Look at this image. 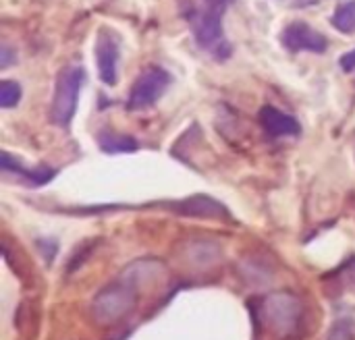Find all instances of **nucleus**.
<instances>
[{
    "label": "nucleus",
    "mask_w": 355,
    "mask_h": 340,
    "mask_svg": "<svg viewBox=\"0 0 355 340\" xmlns=\"http://www.w3.org/2000/svg\"><path fill=\"white\" fill-rule=\"evenodd\" d=\"M135 303H137V283H133V278L114 280L96 295L92 303V312L98 322L112 324L127 318L129 312L135 307Z\"/></svg>",
    "instance_id": "1"
},
{
    "label": "nucleus",
    "mask_w": 355,
    "mask_h": 340,
    "mask_svg": "<svg viewBox=\"0 0 355 340\" xmlns=\"http://www.w3.org/2000/svg\"><path fill=\"white\" fill-rule=\"evenodd\" d=\"M85 81V71L81 66H64L54 85V98L50 106V120L60 127L69 129L73 123V116L77 112V102H79V91Z\"/></svg>",
    "instance_id": "2"
},
{
    "label": "nucleus",
    "mask_w": 355,
    "mask_h": 340,
    "mask_svg": "<svg viewBox=\"0 0 355 340\" xmlns=\"http://www.w3.org/2000/svg\"><path fill=\"white\" fill-rule=\"evenodd\" d=\"M260 307L264 312V324H268L270 330L283 339L295 334L302 326V303L289 293L270 295L260 303Z\"/></svg>",
    "instance_id": "3"
},
{
    "label": "nucleus",
    "mask_w": 355,
    "mask_h": 340,
    "mask_svg": "<svg viewBox=\"0 0 355 340\" xmlns=\"http://www.w3.org/2000/svg\"><path fill=\"white\" fill-rule=\"evenodd\" d=\"M168 85H171V75L164 69H160L156 64L146 66L129 91L127 110L137 112V110H146V108L154 106L162 98V93L166 91Z\"/></svg>",
    "instance_id": "4"
},
{
    "label": "nucleus",
    "mask_w": 355,
    "mask_h": 340,
    "mask_svg": "<svg viewBox=\"0 0 355 340\" xmlns=\"http://www.w3.org/2000/svg\"><path fill=\"white\" fill-rule=\"evenodd\" d=\"M191 33L198 46L202 48H214L218 42H223V4L216 6V2L208 8H202L189 17Z\"/></svg>",
    "instance_id": "5"
},
{
    "label": "nucleus",
    "mask_w": 355,
    "mask_h": 340,
    "mask_svg": "<svg viewBox=\"0 0 355 340\" xmlns=\"http://www.w3.org/2000/svg\"><path fill=\"white\" fill-rule=\"evenodd\" d=\"M281 42H283V46H285L289 52H293V54L304 52V50L322 54V52L327 50V46H329L327 37H324L320 31L312 29L308 23H302V21L289 23V25L283 29V33H281Z\"/></svg>",
    "instance_id": "6"
},
{
    "label": "nucleus",
    "mask_w": 355,
    "mask_h": 340,
    "mask_svg": "<svg viewBox=\"0 0 355 340\" xmlns=\"http://www.w3.org/2000/svg\"><path fill=\"white\" fill-rule=\"evenodd\" d=\"M119 42L114 35L106 29L98 33L96 42V66H98V77L104 85L112 87L119 79Z\"/></svg>",
    "instance_id": "7"
},
{
    "label": "nucleus",
    "mask_w": 355,
    "mask_h": 340,
    "mask_svg": "<svg viewBox=\"0 0 355 340\" xmlns=\"http://www.w3.org/2000/svg\"><path fill=\"white\" fill-rule=\"evenodd\" d=\"M166 208H171L173 212L181 214V216H193V218H229L227 208L208 197V195H191L187 199L181 202H171L166 204Z\"/></svg>",
    "instance_id": "8"
},
{
    "label": "nucleus",
    "mask_w": 355,
    "mask_h": 340,
    "mask_svg": "<svg viewBox=\"0 0 355 340\" xmlns=\"http://www.w3.org/2000/svg\"><path fill=\"white\" fill-rule=\"evenodd\" d=\"M260 125L270 137H293L302 133V125L297 123V118L275 106H264L260 110Z\"/></svg>",
    "instance_id": "9"
},
{
    "label": "nucleus",
    "mask_w": 355,
    "mask_h": 340,
    "mask_svg": "<svg viewBox=\"0 0 355 340\" xmlns=\"http://www.w3.org/2000/svg\"><path fill=\"white\" fill-rule=\"evenodd\" d=\"M0 168L4 172H15L19 177L25 179V183L29 187H42L46 183H50L56 175V170L48 168V166H37V168H25L17 158H12L8 152H2L0 154Z\"/></svg>",
    "instance_id": "10"
},
{
    "label": "nucleus",
    "mask_w": 355,
    "mask_h": 340,
    "mask_svg": "<svg viewBox=\"0 0 355 340\" xmlns=\"http://www.w3.org/2000/svg\"><path fill=\"white\" fill-rule=\"evenodd\" d=\"M98 145L106 154H131L139 147V143L133 137L125 133H112V131H100Z\"/></svg>",
    "instance_id": "11"
},
{
    "label": "nucleus",
    "mask_w": 355,
    "mask_h": 340,
    "mask_svg": "<svg viewBox=\"0 0 355 340\" xmlns=\"http://www.w3.org/2000/svg\"><path fill=\"white\" fill-rule=\"evenodd\" d=\"M331 25L341 33H354L355 31V0H343L337 4Z\"/></svg>",
    "instance_id": "12"
},
{
    "label": "nucleus",
    "mask_w": 355,
    "mask_h": 340,
    "mask_svg": "<svg viewBox=\"0 0 355 340\" xmlns=\"http://www.w3.org/2000/svg\"><path fill=\"white\" fill-rule=\"evenodd\" d=\"M327 340H355V322L352 318H339L329 330Z\"/></svg>",
    "instance_id": "13"
},
{
    "label": "nucleus",
    "mask_w": 355,
    "mask_h": 340,
    "mask_svg": "<svg viewBox=\"0 0 355 340\" xmlns=\"http://www.w3.org/2000/svg\"><path fill=\"white\" fill-rule=\"evenodd\" d=\"M21 100V85L17 81H2L0 83V106L15 108Z\"/></svg>",
    "instance_id": "14"
},
{
    "label": "nucleus",
    "mask_w": 355,
    "mask_h": 340,
    "mask_svg": "<svg viewBox=\"0 0 355 340\" xmlns=\"http://www.w3.org/2000/svg\"><path fill=\"white\" fill-rule=\"evenodd\" d=\"M339 64H341V69L345 71V73H352L355 71V48L352 52H345L341 58H339Z\"/></svg>",
    "instance_id": "15"
},
{
    "label": "nucleus",
    "mask_w": 355,
    "mask_h": 340,
    "mask_svg": "<svg viewBox=\"0 0 355 340\" xmlns=\"http://www.w3.org/2000/svg\"><path fill=\"white\" fill-rule=\"evenodd\" d=\"M15 58H17V56H15V52L4 44V46H2V52H0V69H6Z\"/></svg>",
    "instance_id": "16"
},
{
    "label": "nucleus",
    "mask_w": 355,
    "mask_h": 340,
    "mask_svg": "<svg viewBox=\"0 0 355 340\" xmlns=\"http://www.w3.org/2000/svg\"><path fill=\"white\" fill-rule=\"evenodd\" d=\"M339 272H343V274H345V283H347L349 287H354L355 289V260L354 262H349L347 266H343Z\"/></svg>",
    "instance_id": "17"
},
{
    "label": "nucleus",
    "mask_w": 355,
    "mask_h": 340,
    "mask_svg": "<svg viewBox=\"0 0 355 340\" xmlns=\"http://www.w3.org/2000/svg\"><path fill=\"white\" fill-rule=\"evenodd\" d=\"M210 2H216V4H225V2H229V0H210Z\"/></svg>",
    "instance_id": "18"
}]
</instances>
